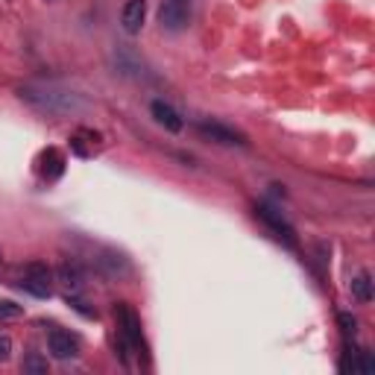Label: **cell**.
I'll list each match as a JSON object with an SVG mask.
<instances>
[{"instance_id":"6da1fadb","label":"cell","mask_w":375,"mask_h":375,"mask_svg":"<svg viewBox=\"0 0 375 375\" xmlns=\"http://www.w3.org/2000/svg\"><path fill=\"white\" fill-rule=\"evenodd\" d=\"M18 97L26 106H33L35 112L47 115V118H67L88 106L82 100V94L59 88V86H24V88H18Z\"/></svg>"},{"instance_id":"7a4b0ae2","label":"cell","mask_w":375,"mask_h":375,"mask_svg":"<svg viewBox=\"0 0 375 375\" xmlns=\"http://www.w3.org/2000/svg\"><path fill=\"white\" fill-rule=\"evenodd\" d=\"M191 15H193L191 0H161L159 6V24L168 33H182L191 24Z\"/></svg>"},{"instance_id":"3957f363","label":"cell","mask_w":375,"mask_h":375,"mask_svg":"<svg viewBox=\"0 0 375 375\" xmlns=\"http://www.w3.org/2000/svg\"><path fill=\"white\" fill-rule=\"evenodd\" d=\"M50 279H53V273L47 264H41V261H33V264H26L24 273H21V290H26V294H33L38 299H47L50 296Z\"/></svg>"},{"instance_id":"277c9868","label":"cell","mask_w":375,"mask_h":375,"mask_svg":"<svg viewBox=\"0 0 375 375\" xmlns=\"http://www.w3.org/2000/svg\"><path fill=\"white\" fill-rule=\"evenodd\" d=\"M255 214H258V220H261V223L264 226H267L273 234H276V238H279V241H285L290 249H294L296 246V234H294V226H290L287 223V220L279 214V212H276V208H270V205H258L255 208Z\"/></svg>"},{"instance_id":"5b68a950","label":"cell","mask_w":375,"mask_h":375,"mask_svg":"<svg viewBox=\"0 0 375 375\" xmlns=\"http://www.w3.org/2000/svg\"><path fill=\"white\" fill-rule=\"evenodd\" d=\"M197 132L205 138V141H214V144H246V135L226 127L220 120H202L197 123Z\"/></svg>"},{"instance_id":"8992f818","label":"cell","mask_w":375,"mask_h":375,"mask_svg":"<svg viewBox=\"0 0 375 375\" xmlns=\"http://www.w3.org/2000/svg\"><path fill=\"white\" fill-rule=\"evenodd\" d=\"M118 319H120V335H123V346H132V349H141L144 337H141V319L129 308V305H118Z\"/></svg>"},{"instance_id":"52a82bcc","label":"cell","mask_w":375,"mask_h":375,"mask_svg":"<svg viewBox=\"0 0 375 375\" xmlns=\"http://www.w3.org/2000/svg\"><path fill=\"white\" fill-rule=\"evenodd\" d=\"M47 349H50L53 358L67 360V358L77 355V337L67 335L65 328H50V331H47Z\"/></svg>"},{"instance_id":"ba28073f","label":"cell","mask_w":375,"mask_h":375,"mask_svg":"<svg viewBox=\"0 0 375 375\" xmlns=\"http://www.w3.org/2000/svg\"><path fill=\"white\" fill-rule=\"evenodd\" d=\"M144 18H147V0H127V6H123V15H120L123 30H127L129 35L141 33Z\"/></svg>"},{"instance_id":"9c48e42d","label":"cell","mask_w":375,"mask_h":375,"mask_svg":"<svg viewBox=\"0 0 375 375\" xmlns=\"http://www.w3.org/2000/svg\"><path fill=\"white\" fill-rule=\"evenodd\" d=\"M56 276H59V282H62L67 290H71V294H77V290L86 287V273H82L79 261H74V258H65V261L59 264Z\"/></svg>"},{"instance_id":"30bf717a","label":"cell","mask_w":375,"mask_h":375,"mask_svg":"<svg viewBox=\"0 0 375 375\" xmlns=\"http://www.w3.org/2000/svg\"><path fill=\"white\" fill-rule=\"evenodd\" d=\"M150 112H152V118H156L168 132H182L185 123H182V118L176 115V109H173V106H168L164 100H152Z\"/></svg>"},{"instance_id":"8fae6325","label":"cell","mask_w":375,"mask_h":375,"mask_svg":"<svg viewBox=\"0 0 375 375\" xmlns=\"http://www.w3.org/2000/svg\"><path fill=\"white\" fill-rule=\"evenodd\" d=\"M41 161H45V168H41V170H45V179H50V182H53V179H59V176H62V170H65V159H62V152H59L56 147H50L45 156H41Z\"/></svg>"},{"instance_id":"7c38bea8","label":"cell","mask_w":375,"mask_h":375,"mask_svg":"<svg viewBox=\"0 0 375 375\" xmlns=\"http://www.w3.org/2000/svg\"><path fill=\"white\" fill-rule=\"evenodd\" d=\"M100 270H103V276H109V279H118V276H123L129 270V264L118 253H106V258H100Z\"/></svg>"},{"instance_id":"4fadbf2b","label":"cell","mask_w":375,"mask_h":375,"mask_svg":"<svg viewBox=\"0 0 375 375\" xmlns=\"http://www.w3.org/2000/svg\"><path fill=\"white\" fill-rule=\"evenodd\" d=\"M352 296L358 302H369L372 299V279L367 273H360V276H355V279H352Z\"/></svg>"},{"instance_id":"5bb4252c","label":"cell","mask_w":375,"mask_h":375,"mask_svg":"<svg viewBox=\"0 0 375 375\" xmlns=\"http://www.w3.org/2000/svg\"><path fill=\"white\" fill-rule=\"evenodd\" d=\"M24 372H47V360L41 358V355H26L24 358Z\"/></svg>"},{"instance_id":"9a60e30c","label":"cell","mask_w":375,"mask_h":375,"mask_svg":"<svg viewBox=\"0 0 375 375\" xmlns=\"http://www.w3.org/2000/svg\"><path fill=\"white\" fill-rule=\"evenodd\" d=\"M24 308L15 302H9V299H0V319H6V317H21Z\"/></svg>"},{"instance_id":"2e32d148","label":"cell","mask_w":375,"mask_h":375,"mask_svg":"<svg viewBox=\"0 0 375 375\" xmlns=\"http://www.w3.org/2000/svg\"><path fill=\"white\" fill-rule=\"evenodd\" d=\"M337 323L343 328V335H355V331H358V319L352 314H337Z\"/></svg>"},{"instance_id":"e0dca14e","label":"cell","mask_w":375,"mask_h":375,"mask_svg":"<svg viewBox=\"0 0 375 375\" xmlns=\"http://www.w3.org/2000/svg\"><path fill=\"white\" fill-rule=\"evenodd\" d=\"M9 355H12V340L6 335H0V364L9 360Z\"/></svg>"}]
</instances>
